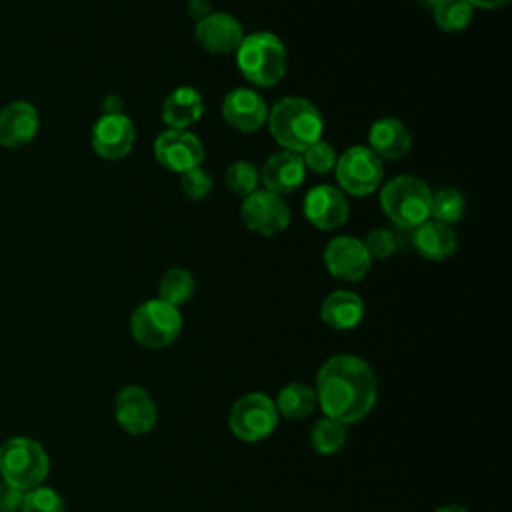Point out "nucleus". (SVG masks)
I'll return each instance as SVG.
<instances>
[{
	"label": "nucleus",
	"instance_id": "21",
	"mask_svg": "<svg viewBox=\"0 0 512 512\" xmlns=\"http://www.w3.org/2000/svg\"><path fill=\"white\" fill-rule=\"evenodd\" d=\"M370 150L378 158L386 160H398L410 150V134L406 126L396 118H380L370 126L368 132Z\"/></svg>",
	"mask_w": 512,
	"mask_h": 512
},
{
	"label": "nucleus",
	"instance_id": "29",
	"mask_svg": "<svg viewBox=\"0 0 512 512\" xmlns=\"http://www.w3.org/2000/svg\"><path fill=\"white\" fill-rule=\"evenodd\" d=\"M20 512H66L62 496L46 486H36L24 492Z\"/></svg>",
	"mask_w": 512,
	"mask_h": 512
},
{
	"label": "nucleus",
	"instance_id": "18",
	"mask_svg": "<svg viewBox=\"0 0 512 512\" xmlns=\"http://www.w3.org/2000/svg\"><path fill=\"white\" fill-rule=\"evenodd\" d=\"M306 166L300 154L282 150L270 156L262 168V182L268 192H274L278 196L290 194L304 182Z\"/></svg>",
	"mask_w": 512,
	"mask_h": 512
},
{
	"label": "nucleus",
	"instance_id": "5",
	"mask_svg": "<svg viewBox=\"0 0 512 512\" xmlns=\"http://www.w3.org/2000/svg\"><path fill=\"white\" fill-rule=\"evenodd\" d=\"M50 470L46 450L32 438L16 436L0 446L2 480L22 492L40 486Z\"/></svg>",
	"mask_w": 512,
	"mask_h": 512
},
{
	"label": "nucleus",
	"instance_id": "31",
	"mask_svg": "<svg viewBox=\"0 0 512 512\" xmlns=\"http://www.w3.org/2000/svg\"><path fill=\"white\" fill-rule=\"evenodd\" d=\"M180 186L182 192L186 194V198L190 200H202L210 194L212 190V176L208 172H204L200 166L186 170L180 178Z\"/></svg>",
	"mask_w": 512,
	"mask_h": 512
},
{
	"label": "nucleus",
	"instance_id": "34",
	"mask_svg": "<svg viewBox=\"0 0 512 512\" xmlns=\"http://www.w3.org/2000/svg\"><path fill=\"white\" fill-rule=\"evenodd\" d=\"M102 112L104 114H124V102L118 94H108L102 102Z\"/></svg>",
	"mask_w": 512,
	"mask_h": 512
},
{
	"label": "nucleus",
	"instance_id": "36",
	"mask_svg": "<svg viewBox=\"0 0 512 512\" xmlns=\"http://www.w3.org/2000/svg\"><path fill=\"white\" fill-rule=\"evenodd\" d=\"M472 8L478 6V8H484V10H494V8H502L506 6L510 0H466Z\"/></svg>",
	"mask_w": 512,
	"mask_h": 512
},
{
	"label": "nucleus",
	"instance_id": "30",
	"mask_svg": "<svg viewBox=\"0 0 512 512\" xmlns=\"http://www.w3.org/2000/svg\"><path fill=\"white\" fill-rule=\"evenodd\" d=\"M302 160H304V166L310 168L312 172L324 174V172H328V170L334 168V164H336V152H334V148H332L328 142H324V140L320 138V140H316L314 144H310V146L304 150Z\"/></svg>",
	"mask_w": 512,
	"mask_h": 512
},
{
	"label": "nucleus",
	"instance_id": "23",
	"mask_svg": "<svg viewBox=\"0 0 512 512\" xmlns=\"http://www.w3.org/2000/svg\"><path fill=\"white\" fill-rule=\"evenodd\" d=\"M274 404L278 414L292 420H302L316 410L318 400L312 386L304 382H290L278 392Z\"/></svg>",
	"mask_w": 512,
	"mask_h": 512
},
{
	"label": "nucleus",
	"instance_id": "1",
	"mask_svg": "<svg viewBox=\"0 0 512 512\" xmlns=\"http://www.w3.org/2000/svg\"><path fill=\"white\" fill-rule=\"evenodd\" d=\"M314 392L326 418L354 424L374 408L378 386L366 360L354 354H336L320 366Z\"/></svg>",
	"mask_w": 512,
	"mask_h": 512
},
{
	"label": "nucleus",
	"instance_id": "3",
	"mask_svg": "<svg viewBox=\"0 0 512 512\" xmlns=\"http://www.w3.org/2000/svg\"><path fill=\"white\" fill-rule=\"evenodd\" d=\"M236 64L248 82L266 88L284 76L288 52L276 34L254 32L244 36L236 48Z\"/></svg>",
	"mask_w": 512,
	"mask_h": 512
},
{
	"label": "nucleus",
	"instance_id": "2",
	"mask_svg": "<svg viewBox=\"0 0 512 512\" xmlns=\"http://www.w3.org/2000/svg\"><path fill=\"white\" fill-rule=\"evenodd\" d=\"M268 128L274 140L290 152H304L320 140L324 124L316 106L304 98L288 96L278 100L268 112Z\"/></svg>",
	"mask_w": 512,
	"mask_h": 512
},
{
	"label": "nucleus",
	"instance_id": "20",
	"mask_svg": "<svg viewBox=\"0 0 512 512\" xmlns=\"http://www.w3.org/2000/svg\"><path fill=\"white\" fill-rule=\"evenodd\" d=\"M202 112H204L202 96L192 86L174 88L162 104V120L168 128H174V130H186L188 126H192L202 118Z\"/></svg>",
	"mask_w": 512,
	"mask_h": 512
},
{
	"label": "nucleus",
	"instance_id": "10",
	"mask_svg": "<svg viewBox=\"0 0 512 512\" xmlns=\"http://www.w3.org/2000/svg\"><path fill=\"white\" fill-rule=\"evenodd\" d=\"M154 158L170 172L184 174L202 164L204 146L192 132L168 128L154 140Z\"/></svg>",
	"mask_w": 512,
	"mask_h": 512
},
{
	"label": "nucleus",
	"instance_id": "13",
	"mask_svg": "<svg viewBox=\"0 0 512 512\" xmlns=\"http://www.w3.org/2000/svg\"><path fill=\"white\" fill-rule=\"evenodd\" d=\"M324 262L332 276L346 282H358L368 274L372 258L362 240L352 236H336L324 250Z\"/></svg>",
	"mask_w": 512,
	"mask_h": 512
},
{
	"label": "nucleus",
	"instance_id": "4",
	"mask_svg": "<svg viewBox=\"0 0 512 512\" xmlns=\"http://www.w3.org/2000/svg\"><path fill=\"white\" fill-rule=\"evenodd\" d=\"M432 192L428 184L416 176H396L384 184L380 206L384 214L400 228H416L430 218Z\"/></svg>",
	"mask_w": 512,
	"mask_h": 512
},
{
	"label": "nucleus",
	"instance_id": "37",
	"mask_svg": "<svg viewBox=\"0 0 512 512\" xmlns=\"http://www.w3.org/2000/svg\"><path fill=\"white\" fill-rule=\"evenodd\" d=\"M434 512H468V510L462 508V506H458V504H444V506L436 508Z\"/></svg>",
	"mask_w": 512,
	"mask_h": 512
},
{
	"label": "nucleus",
	"instance_id": "26",
	"mask_svg": "<svg viewBox=\"0 0 512 512\" xmlns=\"http://www.w3.org/2000/svg\"><path fill=\"white\" fill-rule=\"evenodd\" d=\"M474 16V8L466 0H440L434 4V20L444 32L464 30Z\"/></svg>",
	"mask_w": 512,
	"mask_h": 512
},
{
	"label": "nucleus",
	"instance_id": "32",
	"mask_svg": "<svg viewBox=\"0 0 512 512\" xmlns=\"http://www.w3.org/2000/svg\"><path fill=\"white\" fill-rule=\"evenodd\" d=\"M364 248L370 258H388L396 250V236L390 230L376 228L364 238Z\"/></svg>",
	"mask_w": 512,
	"mask_h": 512
},
{
	"label": "nucleus",
	"instance_id": "9",
	"mask_svg": "<svg viewBox=\"0 0 512 512\" xmlns=\"http://www.w3.org/2000/svg\"><path fill=\"white\" fill-rule=\"evenodd\" d=\"M240 214L244 224L262 236H274L290 224L288 204L282 200V196L268 190H256L246 196Z\"/></svg>",
	"mask_w": 512,
	"mask_h": 512
},
{
	"label": "nucleus",
	"instance_id": "24",
	"mask_svg": "<svg viewBox=\"0 0 512 512\" xmlns=\"http://www.w3.org/2000/svg\"><path fill=\"white\" fill-rule=\"evenodd\" d=\"M194 288H196V282H194V276L188 270L172 268L160 280L158 298L178 308V306L186 304L192 298Z\"/></svg>",
	"mask_w": 512,
	"mask_h": 512
},
{
	"label": "nucleus",
	"instance_id": "6",
	"mask_svg": "<svg viewBox=\"0 0 512 512\" xmlns=\"http://www.w3.org/2000/svg\"><path fill=\"white\" fill-rule=\"evenodd\" d=\"M182 330V316L176 306L154 298L142 302L130 318V332L144 348H166Z\"/></svg>",
	"mask_w": 512,
	"mask_h": 512
},
{
	"label": "nucleus",
	"instance_id": "17",
	"mask_svg": "<svg viewBox=\"0 0 512 512\" xmlns=\"http://www.w3.org/2000/svg\"><path fill=\"white\" fill-rule=\"evenodd\" d=\"M196 38L200 46L212 54L236 52L244 38L240 22L224 12H210L196 24Z\"/></svg>",
	"mask_w": 512,
	"mask_h": 512
},
{
	"label": "nucleus",
	"instance_id": "16",
	"mask_svg": "<svg viewBox=\"0 0 512 512\" xmlns=\"http://www.w3.org/2000/svg\"><path fill=\"white\" fill-rule=\"evenodd\" d=\"M40 128L38 110L26 100H14L0 110V144L20 148L34 140Z\"/></svg>",
	"mask_w": 512,
	"mask_h": 512
},
{
	"label": "nucleus",
	"instance_id": "14",
	"mask_svg": "<svg viewBox=\"0 0 512 512\" xmlns=\"http://www.w3.org/2000/svg\"><path fill=\"white\" fill-rule=\"evenodd\" d=\"M350 204L342 190L320 184L304 198V216L318 230H334L348 220Z\"/></svg>",
	"mask_w": 512,
	"mask_h": 512
},
{
	"label": "nucleus",
	"instance_id": "22",
	"mask_svg": "<svg viewBox=\"0 0 512 512\" xmlns=\"http://www.w3.org/2000/svg\"><path fill=\"white\" fill-rule=\"evenodd\" d=\"M320 318L334 330L356 328L364 318V300L356 292L336 290L324 298Z\"/></svg>",
	"mask_w": 512,
	"mask_h": 512
},
{
	"label": "nucleus",
	"instance_id": "12",
	"mask_svg": "<svg viewBox=\"0 0 512 512\" xmlns=\"http://www.w3.org/2000/svg\"><path fill=\"white\" fill-rule=\"evenodd\" d=\"M136 130L126 114H102L90 132L94 152L106 160H120L130 154Z\"/></svg>",
	"mask_w": 512,
	"mask_h": 512
},
{
	"label": "nucleus",
	"instance_id": "28",
	"mask_svg": "<svg viewBox=\"0 0 512 512\" xmlns=\"http://www.w3.org/2000/svg\"><path fill=\"white\" fill-rule=\"evenodd\" d=\"M258 182H260V174L256 166L246 160H238L230 164L226 170V184L230 186L232 192L240 196H250L252 192H256Z\"/></svg>",
	"mask_w": 512,
	"mask_h": 512
},
{
	"label": "nucleus",
	"instance_id": "8",
	"mask_svg": "<svg viewBox=\"0 0 512 512\" xmlns=\"http://www.w3.org/2000/svg\"><path fill=\"white\" fill-rule=\"evenodd\" d=\"M336 180L352 196L372 194L384 176L380 158L366 146H352L336 160Z\"/></svg>",
	"mask_w": 512,
	"mask_h": 512
},
{
	"label": "nucleus",
	"instance_id": "35",
	"mask_svg": "<svg viewBox=\"0 0 512 512\" xmlns=\"http://www.w3.org/2000/svg\"><path fill=\"white\" fill-rule=\"evenodd\" d=\"M188 14L196 20H202L210 14V2L208 0H188Z\"/></svg>",
	"mask_w": 512,
	"mask_h": 512
},
{
	"label": "nucleus",
	"instance_id": "19",
	"mask_svg": "<svg viewBox=\"0 0 512 512\" xmlns=\"http://www.w3.org/2000/svg\"><path fill=\"white\" fill-rule=\"evenodd\" d=\"M412 244L420 256L426 260L440 262L456 252L458 238L456 232L442 222L436 220H426L420 226L414 228L412 234Z\"/></svg>",
	"mask_w": 512,
	"mask_h": 512
},
{
	"label": "nucleus",
	"instance_id": "38",
	"mask_svg": "<svg viewBox=\"0 0 512 512\" xmlns=\"http://www.w3.org/2000/svg\"><path fill=\"white\" fill-rule=\"evenodd\" d=\"M424 2H428V4H432V6H434V4H438L440 0H424Z\"/></svg>",
	"mask_w": 512,
	"mask_h": 512
},
{
	"label": "nucleus",
	"instance_id": "27",
	"mask_svg": "<svg viewBox=\"0 0 512 512\" xmlns=\"http://www.w3.org/2000/svg\"><path fill=\"white\" fill-rule=\"evenodd\" d=\"M464 214V196L454 188H442L432 194L430 216L442 224H454Z\"/></svg>",
	"mask_w": 512,
	"mask_h": 512
},
{
	"label": "nucleus",
	"instance_id": "25",
	"mask_svg": "<svg viewBox=\"0 0 512 512\" xmlns=\"http://www.w3.org/2000/svg\"><path fill=\"white\" fill-rule=\"evenodd\" d=\"M310 444L312 448L322 454V456H330L336 454L338 450H342V446L346 444V424L336 422L332 418H320L310 432Z\"/></svg>",
	"mask_w": 512,
	"mask_h": 512
},
{
	"label": "nucleus",
	"instance_id": "7",
	"mask_svg": "<svg viewBox=\"0 0 512 512\" xmlns=\"http://www.w3.org/2000/svg\"><path fill=\"white\" fill-rule=\"evenodd\" d=\"M278 416L280 414L270 396L262 392H250L232 404L228 426L238 440L260 442L274 432Z\"/></svg>",
	"mask_w": 512,
	"mask_h": 512
},
{
	"label": "nucleus",
	"instance_id": "33",
	"mask_svg": "<svg viewBox=\"0 0 512 512\" xmlns=\"http://www.w3.org/2000/svg\"><path fill=\"white\" fill-rule=\"evenodd\" d=\"M24 500V492L4 480H0V512H16L20 510Z\"/></svg>",
	"mask_w": 512,
	"mask_h": 512
},
{
	"label": "nucleus",
	"instance_id": "15",
	"mask_svg": "<svg viewBox=\"0 0 512 512\" xmlns=\"http://www.w3.org/2000/svg\"><path fill=\"white\" fill-rule=\"evenodd\" d=\"M222 116L232 128L240 132H254L266 122L268 108L262 96L254 90L234 88L224 96Z\"/></svg>",
	"mask_w": 512,
	"mask_h": 512
},
{
	"label": "nucleus",
	"instance_id": "11",
	"mask_svg": "<svg viewBox=\"0 0 512 512\" xmlns=\"http://www.w3.org/2000/svg\"><path fill=\"white\" fill-rule=\"evenodd\" d=\"M114 416H116V422L128 434L142 436L156 426L158 410L148 390L136 384H128L116 394Z\"/></svg>",
	"mask_w": 512,
	"mask_h": 512
}]
</instances>
